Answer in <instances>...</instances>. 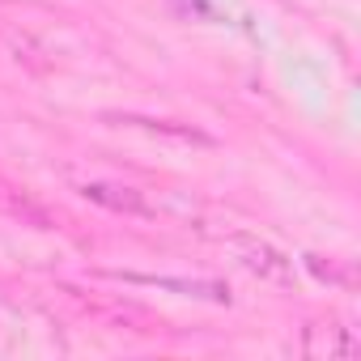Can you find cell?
Returning a JSON list of instances; mask_svg holds the SVG:
<instances>
[{"label":"cell","instance_id":"1","mask_svg":"<svg viewBox=\"0 0 361 361\" xmlns=\"http://www.w3.org/2000/svg\"><path fill=\"white\" fill-rule=\"evenodd\" d=\"M230 247V255L251 272V276H259V281H272V285H285V281H293V264L276 251V247H268V243H259V238H230L226 243Z\"/></svg>","mask_w":361,"mask_h":361},{"label":"cell","instance_id":"2","mask_svg":"<svg viewBox=\"0 0 361 361\" xmlns=\"http://www.w3.org/2000/svg\"><path fill=\"white\" fill-rule=\"evenodd\" d=\"M90 200H98V204H106V209H123V213H149V204L132 192V188H106V183H90V188H81Z\"/></svg>","mask_w":361,"mask_h":361}]
</instances>
